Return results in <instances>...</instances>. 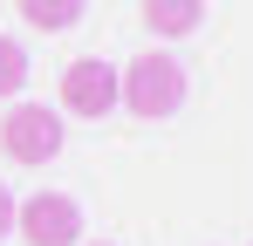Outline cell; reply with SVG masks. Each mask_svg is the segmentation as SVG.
Instances as JSON below:
<instances>
[{
	"instance_id": "5",
	"label": "cell",
	"mask_w": 253,
	"mask_h": 246,
	"mask_svg": "<svg viewBox=\"0 0 253 246\" xmlns=\"http://www.w3.org/2000/svg\"><path fill=\"white\" fill-rule=\"evenodd\" d=\"M199 21H206V0H144V28L165 41H185Z\"/></svg>"
},
{
	"instance_id": "3",
	"label": "cell",
	"mask_w": 253,
	"mask_h": 246,
	"mask_svg": "<svg viewBox=\"0 0 253 246\" xmlns=\"http://www.w3.org/2000/svg\"><path fill=\"white\" fill-rule=\"evenodd\" d=\"M62 110H48V103H14L7 117H0V151L14 164H48L62 158Z\"/></svg>"
},
{
	"instance_id": "1",
	"label": "cell",
	"mask_w": 253,
	"mask_h": 246,
	"mask_svg": "<svg viewBox=\"0 0 253 246\" xmlns=\"http://www.w3.org/2000/svg\"><path fill=\"white\" fill-rule=\"evenodd\" d=\"M117 103H124L130 117H144V123L178 117L185 110V62L165 55V48H144L137 62L117 69Z\"/></svg>"
},
{
	"instance_id": "2",
	"label": "cell",
	"mask_w": 253,
	"mask_h": 246,
	"mask_svg": "<svg viewBox=\"0 0 253 246\" xmlns=\"http://www.w3.org/2000/svg\"><path fill=\"white\" fill-rule=\"evenodd\" d=\"M14 240H28V246H83V205L69 192H28V199H14Z\"/></svg>"
},
{
	"instance_id": "7",
	"label": "cell",
	"mask_w": 253,
	"mask_h": 246,
	"mask_svg": "<svg viewBox=\"0 0 253 246\" xmlns=\"http://www.w3.org/2000/svg\"><path fill=\"white\" fill-rule=\"evenodd\" d=\"M21 89H28V48L0 35V96H21Z\"/></svg>"
},
{
	"instance_id": "8",
	"label": "cell",
	"mask_w": 253,
	"mask_h": 246,
	"mask_svg": "<svg viewBox=\"0 0 253 246\" xmlns=\"http://www.w3.org/2000/svg\"><path fill=\"white\" fill-rule=\"evenodd\" d=\"M0 240H14V192L0 185Z\"/></svg>"
},
{
	"instance_id": "9",
	"label": "cell",
	"mask_w": 253,
	"mask_h": 246,
	"mask_svg": "<svg viewBox=\"0 0 253 246\" xmlns=\"http://www.w3.org/2000/svg\"><path fill=\"white\" fill-rule=\"evenodd\" d=\"M96 246H117V240H96Z\"/></svg>"
},
{
	"instance_id": "4",
	"label": "cell",
	"mask_w": 253,
	"mask_h": 246,
	"mask_svg": "<svg viewBox=\"0 0 253 246\" xmlns=\"http://www.w3.org/2000/svg\"><path fill=\"white\" fill-rule=\"evenodd\" d=\"M62 110H69V117L103 123L110 110H117V69H110V62H96V55L69 62V69H62Z\"/></svg>"
},
{
	"instance_id": "6",
	"label": "cell",
	"mask_w": 253,
	"mask_h": 246,
	"mask_svg": "<svg viewBox=\"0 0 253 246\" xmlns=\"http://www.w3.org/2000/svg\"><path fill=\"white\" fill-rule=\"evenodd\" d=\"M89 0H14V14L28 21V28H42V35H62V28H76L83 21Z\"/></svg>"
}]
</instances>
